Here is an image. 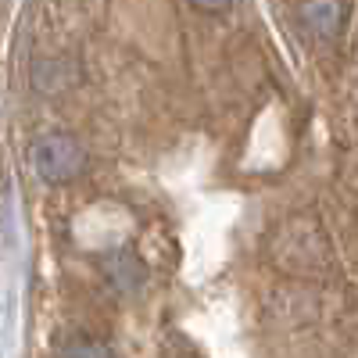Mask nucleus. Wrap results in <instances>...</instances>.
Returning <instances> with one entry per match:
<instances>
[{
    "label": "nucleus",
    "instance_id": "5",
    "mask_svg": "<svg viewBox=\"0 0 358 358\" xmlns=\"http://www.w3.org/2000/svg\"><path fill=\"white\" fill-rule=\"evenodd\" d=\"M62 358H111V351L97 341H69L62 348Z\"/></svg>",
    "mask_w": 358,
    "mask_h": 358
},
{
    "label": "nucleus",
    "instance_id": "6",
    "mask_svg": "<svg viewBox=\"0 0 358 358\" xmlns=\"http://www.w3.org/2000/svg\"><path fill=\"white\" fill-rule=\"evenodd\" d=\"M194 4H197V8H204V11H226V8L233 4V0H194Z\"/></svg>",
    "mask_w": 358,
    "mask_h": 358
},
{
    "label": "nucleus",
    "instance_id": "4",
    "mask_svg": "<svg viewBox=\"0 0 358 358\" xmlns=\"http://www.w3.org/2000/svg\"><path fill=\"white\" fill-rule=\"evenodd\" d=\"M108 276H111V283H115L118 290H133V287L143 280V265H140L133 255L118 251L115 258H108Z\"/></svg>",
    "mask_w": 358,
    "mask_h": 358
},
{
    "label": "nucleus",
    "instance_id": "2",
    "mask_svg": "<svg viewBox=\"0 0 358 358\" xmlns=\"http://www.w3.org/2000/svg\"><path fill=\"white\" fill-rule=\"evenodd\" d=\"M301 22L312 36L334 40L337 29H341V0H308L301 8Z\"/></svg>",
    "mask_w": 358,
    "mask_h": 358
},
{
    "label": "nucleus",
    "instance_id": "3",
    "mask_svg": "<svg viewBox=\"0 0 358 358\" xmlns=\"http://www.w3.org/2000/svg\"><path fill=\"white\" fill-rule=\"evenodd\" d=\"M33 83L43 90V94H57V90H65L72 83V69L65 62H57V57H50V62H36L33 65Z\"/></svg>",
    "mask_w": 358,
    "mask_h": 358
},
{
    "label": "nucleus",
    "instance_id": "1",
    "mask_svg": "<svg viewBox=\"0 0 358 358\" xmlns=\"http://www.w3.org/2000/svg\"><path fill=\"white\" fill-rule=\"evenodd\" d=\"M33 165L47 183H69L83 169V147L65 133H50L33 147Z\"/></svg>",
    "mask_w": 358,
    "mask_h": 358
}]
</instances>
